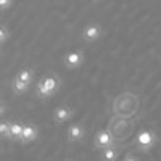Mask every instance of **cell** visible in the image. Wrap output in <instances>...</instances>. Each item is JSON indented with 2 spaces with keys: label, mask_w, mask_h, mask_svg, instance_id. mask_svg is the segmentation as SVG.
Instances as JSON below:
<instances>
[{
  "label": "cell",
  "mask_w": 161,
  "mask_h": 161,
  "mask_svg": "<svg viewBox=\"0 0 161 161\" xmlns=\"http://www.w3.org/2000/svg\"><path fill=\"white\" fill-rule=\"evenodd\" d=\"M61 89V79L55 74H47L40 77L36 84V95L40 100H50Z\"/></svg>",
  "instance_id": "6da1fadb"
},
{
  "label": "cell",
  "mask_w": 161,
  "mask_h": 161,
  "mask_svg": "<svg viewBox=\"0 0 161 161\" xmlns=\"http://www.w3.org/2000/svg\"><path fill=\"white\" fill-rule=\"evenodd\" d=\"M158 143V134L152 129H142L137 136H136V150L137 152H142V153H147L153 150Z\"/></svg>",
  "instance_id": "7a4b0ae2"
},
{
  "label": "cell",
  "mask_w": 161,
  "mask_h": 161,
  "mask_svg": "<svg viewBox=\"0 0 161 161\" xmlns=\"http://www.w3.org/2000/svg\"><path fill=\"white\" fill-rule=\"evenodd\" d=\"M84 63H86V53L82 50H79V48L71 50V52L63 55V64H64V68L69 69V71L79 69Z\"/></svg>",
  "instance_id": "3957f363"
},
{
  "label": "cell",
  "mask_w": 161,
  "mask_h": 161,
  "mask_svg": "<svg viewBox=\"0 0 161 161\" xmlns=\"http://www.w3.org/2000/svg\"><path fill=\"white\" fill-rule=\"evenodd\" d=\"M103 34H105V31H103L100 23H89L80 31V37H82V40L86 44L97 42V40H100L103 37Z\"/></svg>",
  "instance_id": "277c9868"
},
{
  "label": "cell",
  "mask_w": 161,
  "mask_h": 161,
  "mask_svg": "<svg viewBox=\"0 0 161 161\" xmlns=\"http://www.w3.org/2000/svg\"><path fill=\"white\" fill-rule=\"evenodd\" d=\"M116 145L114 143V137L111 130L108 129H102L95 134V137H93V148H95L97 152H103L106 148H110V147Z\"/></svg>",
  "instance_id": "5b68a950"
},
{
  "label": "cell",
  "mask_w": 161,
  "mask_h": 161,
  "mask_svg": "<svg viewBox=\"0 0 161 161\" xmlns=\"http://www.w3.org/2000/svg\"><path fill=\"white\" fill-rule=\"evenodd\" d=\"M76 114V110L73 106H68V105H60L53 110V123L57 126H61L64 123L71 121V118Z\"/></svg>",
  "instance_id": "8992f818"
},
{
  "label": "cell",
  "mask_w": 161,
  "mask_h": 161,
  "mask_svg": "<svg viewBox=\"0 0 161 161\" xmlns=\"http://www.w3.org/2000/svg\"><path fill=\"white\" fill-rule=\"evenodd\" d=\"M86 136H87V129L80 123H74V124L68 126V129H66V142L68 143H77Z\"/></svg>",
  "instance_id": "52a82bcc"
},
{
  "label": "cell",
  "mask_w": 161,
  "mask_h": 161,
  "mask_svg": "<svg viewBox=\"0 0 161 161\" xmlns=\"http://www.w3.org/2000/svg\"><path fill=\"white\" fill-rule=\"evenodd\" d=\"M39 139V127L37 124L31 123V121H26L24 123V130H23V137H21V142L23 145H28V143H32Z\"/></svg>",
  "instance_id": "ba28073f"
},
{
  "label": "cell",
  "mask_w": 161,
  "mask_h": 161,
  "mask_svg": "<svg viewBox=\"0 0 161 161\" xmlns=\"http://www.w3.org/2000/svg\"><path fill=\"white\" fill-rule=\"evenodd\" d=\"M24 130V123L23 121H10V142H21Z\"/></svg>",
  "instance_id": "9c48e42d"
},
{
  "label": "cell",
  "mask_w": 161,
  "mask_h": 161,
  "mask_svg": "<svg viewBox=\"0 0 161 161\" xmlns=\"http://www.w3.org/2000/svg\"><path fill=\"white\" fill-rule=\"evenodd\" d=\"M10 89L15 95H24V93L31 89V86L26 84V82H21V80H18L16 77H13L10 80Z\"/></svg>",
  "instance_id": "30bf717a"
},
{
  "label": "cell",
  "mask_w": 161,
  "mask_h": 161,
  "mask_svg": "<svg viewBox=\"0 0 161 161\" xmlns=\"http://www.w3.org/2000/svg\"><path fill=\"white\" fill-rule=\"evenodd\" d=\"M119 156V148L118 145H113L110 148L100 152V161H116Z\"/></svg>",
  "instance_id": "8fae6325"
},
{
  "label": "cell",
  "mask_w": 161,
  "mask_h": 161,
  "mask_svg": "<svg viewBox=\"0 0 161 161\" xmlns=\"http://www.w3.org/2000/svg\"><path fill=\"white\" fill-rule=\"evenodd\" d=\"M18 80H21V82H26V84H32V80H34V69L32 68H21L16 76H15Z\"/></svg>",
  "instance_id": "7c38bea8"
},
{
  "label": "cell",
  "mask_w": 161,
  "mask_h": 161,
  "mask_svg": "<svg viewBox=\"0 0 161 161\" xmlns=\"http://www.w3.org/2000/svg\"><path fill=\"white\" fill-rule=\"evenodd\" d=\"M0 137H2V140H8L10 137V121H5L2 119L0 121Z\"/></svg>",
  "instance_id": "4fadbf2b"
},
{
  "label": "cell",
  "mask_w": 161,
  "mask_h": 161,
  "mask_svg": "<svg viewBox=\"0 0 161 161\" xmlns=\"http://www.w3.org/2000/svg\"><path fill=\"white\" fill-rule=\"evenodd\" d=\"M10 29L7 28L5 24L0 26V44H7L8 42V39H10Z\"/></svg>",
  "instance_id": "5bb4252c"
},
{
  "label": "cell",
  "mask_w": 161,
  "mask_h": 161,
  "mask_svg": "<svg viewBox=\"0 0 161 161\" xmlns=\"http://www.w3.org/2000/svg\"><path fill=\"white\" fill-rule=\"evenodd\" d=\"M11 3H13L11 0H0V8H2V10H7V8H10Z\"/></svg>",
  "instance_id": "9a60e30c"
},
{
  "label": "cell",
  "mask_w": 161,
  "mask_h": 161,
  "mask_svg": "<svg viewBox=\"0 0 161 161\" xmlns=\"http://www.w3.org/2000/svg\"><path fill=\"white\" fill-rule=\"evenodd\" d=\"M123 161H140V159H139V158H137L136 155H132V153H127V155L124 156V159H123Z\"/></svg>",
  "instance_id": "2e32d148"
},
{
  "label": "cell",
  "mask_w": 161,
  "mask_h": 161,
  "mask_svg": "<svg viewBox=\"0 0 161 161\" xmlns=\"http://www.w3.org/2000/svg\"><path fill=\"white\" fill-rule=\"evenodd\" d=\"M0 113L5 114V103H3V102H2V110H0Z\"/></svg>",
  "instance_id": "e0dca14e"
},
{
  "label": "cell",
  "mask_w": 161,
  "mask_h": 161,
  "mask_svg": "<svg viewBox=\"0 0 161 161\" xmlns=\"http://www.w3.org/2000/svg\"><path fill=\"white\" fill-rule=\"evenodd\" d=\"M63 161H76V159H71V158H66V159H63Z\"/></svg>",
  "instance_id": "ac0fdd59"
}]
</instances>
